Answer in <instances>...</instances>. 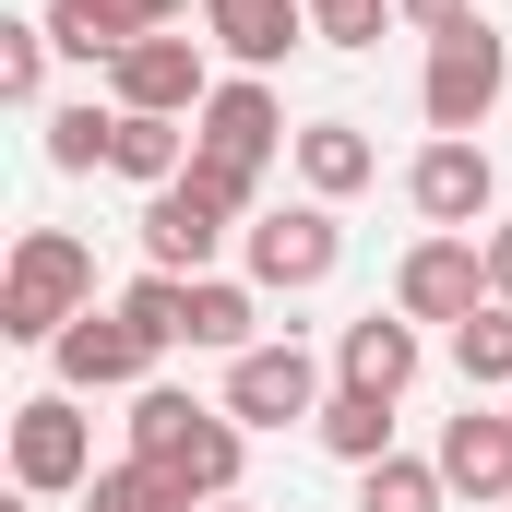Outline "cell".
<instances>
[{
  "label": "cell",
  "mask_w": 512,
  "mask_h": 512,
  "mask_svg": "<svg viewBox=\"0 0 512 512\" xmlns=\"http://www.w3.org/2000/svg\"><path fill=\"white\" fill-rule=\"evenodd\" d=\"M239 417L227 405H203V393H179V382H143L131 393V465H155L179 501L203 512V501H239Z\"/></svg>",
  "instance_id": "obj_1"
},
{
  "label": "cell",
  "mask_w": 512,
  "mask_h": 512,
  "mask_svg": "<svg viewBox=\"0 0 512 512\" xmlns=\"http://www.w3.org/2000/svg\"><path fill=\"white\" fill-rule=\"evenodd\" d=\"M274 143H298V131H286V108H274V84L239 72V84H215V96H203V120H191V179H203L227 215H251Z\"/></svg>",
  "instance_id": "obj_2"
},
{
  "label": "cell",
  "mask_w": 512,
  "mask_h": 512,
  "mask_svg": "<svg viewBox=\"0 0 512 512\" xmlns=\"http://www.w3.org/2000/svg\"><path fill=\"white\" fill-rule=\"evenodd\" d=\"M84 310H96V251L72 227H24L12 239V274H0V334L12 346H60Z\"/></svg>",
  "instance_id": "obj_3"
},
{
  "label": "cell",
  "mask_w": 512,
  "mask_h": 512,
  "mask_svg": "<svg viewBox=\"0 0 512 512\" xmlns=\"http://www.w3.org/2000/svg\"><path fill=\"white\" fill-rule=\"evenodd\" d=\"M501 96H512V36L489 24V12H477V24H453V36H429L417 108H429V131H441V143H477Z\"/></svg>",
  "instance_id": "obj_4"
},
{
  "label": "cell",
  "mask_w": 512,
  "mask_h": 512,
  "mask_svg": "<svg viewBox=\"0 0 512 512\" xmlns=\"http://www.w3.org/2000/svg\"><path fill=\"white\" fill-rule=\"evenodd\" d=\"M12 489H24V501L96 489V429H84L72 393H24V405H12Z\"/></svg>",
  "instance_id": "obj_5"
},
{
  "label": "cell",
  "mask_w": 512,
  "mask_h": 512,
  "mask_svg": "<svg viewBox=\"0 0 512 512\" xmlns=\"http://www.w3.org/2000/svg\"><path fill=\"white\" fill-rule=\"evenodd\" d=\"M203 48L215 36H143L108 60V108H143V120H203V96H215V72H203Z\"/></svg>",
  "instance_id": "obj_6"
},
{
  "label": "cell",
  "mask_w": 512,
  "mask_h": 512,
  "mask_svg": "<svg viewBox=\"0 0 512 512\" xmlns=\"http://www.w3.org/2000/svg\"><path fill=\"white\" fill-rule=\"evenodd\" d=\"M334 262H346L334 203H274V215H251V286L262 298H310Z\"/></svg>",
  "instance_id": "obj_7"
},
{
  "label": "cell",
  "mask_w": 512,
  "mask_h": 512,
  "mask_svg": "<svg viewBox=\"0 0 512 512\" xmlns=\"http://www.w3.org/2000/svg\"><path fill=\"white\" fill-rule=\"evenodd\" d=\"M393 310H405V322H477V310H489V251L429 227L417 251L393 262Z\"/></svg>",
  "instance_id": "obj_8"
},
{
  "label": "cell",
  "mask_w": 512,
  "mask_h": 512,
  "mask_svg": "<svg viewBox=\"0 0 512 512\" xmlns=\"http://www.w3.org/2000/svg\"><path fill=\"white\" fill-rule=\"evenodd\" d=\"M405 203H417L441 239H489V203H501V167H489V143H429V155L405 167Z\"/></svg>",
  "instance_id": "obj_9"
},
{
  "label": "cell",
  "mask_w": 512,
  "mask_h": 512,
  "mask_svg": "<svg viewBox=\"0 0 512 512\" xmlns=\"http://www.w3.org/2000/svg\"><path fill=\"white\" fill-rule=\"evenodd\" d=\"M227 227H239V215H227L203 179H167V191H143V274H215Z\"/></svg>",
  "instance_id": "obj_10"
},
{
  "label": "cell",
  "mask_w": 512,
  "mask_h": 512,
  "mask_svg": "<svg viewBox=\"0 0 512 512\" xmlns=\"http://www.w3.org/2000/svg\"><path fill=\"white\" fill-rule=\"evenodd\" d=\"M334 393L310 370V346H251V358H227V417L239 429H298V417H322Z\"/></svg>",
  "instance_id": "obj_11"
},
{
  "label": "cell",
  "mask_w": 512,
  "mask_h": 512,
  "mask_svg": "<svg viewBox=\"0 0 512 512\" xmlns=\"http://www.w3.org/2000/svg\"><path fill=\"white\" fill-rule=\"evenodd\" d=\"M48 358H60V393H143V370H155V346L131 334L120 298H108V310H84V322H72Z\"/></svg>",
  "instance_id": "obj_12"
},
{
  "label": "cell",
  "mask_w": 512,
  "mask_h": 512,
  "mask_svg": "<svg viewBox=\"0 0 512 512\" xmlns=\"http://www.w3.org/2000/svg\"><path fill=\"white\" fill-rule=\"evenodd\" d=\"M429 465H441V489H465V501H512V405H465Z\"/></svg>",
  "instance_id": "obj_13"
},
{
  "label": "cell",
  "mask_w": 512,
  "mask_h": 512,
  "mask_svg": "<svg viewBox=\"0 0 512 512\" xmlns=\"http://www.w3.org/2000/svg\"><path fill=\"white\" fill-rule=\"evenodd\" d=\"M167 24H179L167 0H48V36H60L72 60H96V72H108L120 48H143V36H167Z\"/></svg>",
  "instance_id": "obj_14"
},
{
  "label": "cell",
  "mask_w": 512,
  "mask_h": 512,
  "mask_svg": "<svg viewBox=\"0 0 512 512\" xmlns=\"http://www.w3.org/2000/svg\"><path fill=\"white\" fill-rule=\"evenodd\" d=\"M203 36H215L239 72H274V60L310 36V0H203Z\"/></svg>",
  "instance_id": "obj_15"
},
{
  "label": "cell",
  "mask_w": 512,
  "mask_h": 512,
  "mask_svg": "<svg viewBox=\"0 0 512 512\" xmlns=\"http://www.w3.org/2000/svg\"><path fill=\"white\" fill-rule=\"evenodd\" d=\"M334 370H346L358 393H393V405H405V382H417V322H405V310L346 322V334H334Z\"/></svg>",
  "instance_id": "obj_16"
},
{
  "label": "cell",
  "mask_w": 512,
  "mask_h": 512,
  "mask_svg": "<svg viewBox=\"0 0 512 512\" xmlns=\"http://www.w3.org/2000/svg\"><path fill=\"white\" fill-rule=\"evenodd\" d=\"M286 155H298L310 203H346V191H370V179H382V143H370L358 120H310L298 143H286Z\"/></svg>",
  "instance_id": "obj_17"
},
{
  "label": "cell",
  "mask_w": 512,
  "mask_h": 512,
  "mask_svg": "<svg viewBox=\"0 0 512 512\" xmlns=\"http://www.w3.org/2000/svg\"><path fill=\"white\" fill-rule=\"evenodd\" d=\"M108 167H120V179H143V191L191 179V120H143V108H120V143H108Z\"/></svg>",
  "instance_id": "obj_18"
},
{
  "label": "cell",
  "mask_w": 512,
  "mask_h": 512,
  "mask_svg": "<svg viewBox=\"0 0 512 512\" xmlns=\"http://www.w3.org/2000/svg\"><path fill=\"white\" fill-rule=\"evenodd\" d=\"M262 286H227V274H191V346H215V358H251L262 334Z\"/></svg>",
  "instance_id": "obj_19"
},
{
  "label": "cell",
  "mask_w": 512,
  "mask_h": 512,
  "mask_svg": "<svg viewBox=\"0 0 512 512\" xmlns=\"http://www.w3.org/2000/svg\"><path fill=\"white\" fill-rule=\"evenodd\" d=\"M310 429H322V453H346V465H382V453H393V393L334 382V405H322Z\"/></svg>",
  "instance_id": "obj_20"
},
{
  "label": "cell",
  "mask_w": 512,
  "mask_h": 512,
  "mask_svg": "<svg viewBox=\"0 0 512 512\" xmlns=\"http://www.w3.org/2000/svg\"><path fill=\"white\" fill-rule=\"evenodd\" d=\"M453 370H465V393H512V298H489L477 322H453Z\"/></svg>",
  "instance_id": "obj_21"
},
{
  "label": "cell",
  "mask_w": 512,
  "mask_h": 512,
  "mask_svg": "<svg viewBox=\"0 0 512 512\" xmlns=\"http://www.w3.org/2000/svg\"><path fill=\"white\" fill-rule=\"evenodd\" d=\"M108 143H120V108H96V96H84V108H48V167H60V179H96Z\"/></svg>",
  "instance_id": "obj_22"
},
{
  "label": "cell",
  "mask_w": 512,
  "mask_h": 512,
  "mask_svg": "<svg viewBox=\"0 0 512 512\" xmlns=\"http://www.w3.org/2000/svg\"><path fill=\"white\" fill-rule=\"evenodd\" d=\"M441 465H417V453H382V465H358V512H441Z\"/></svg>",
  "instance_id": "obj_23"
},
{
  "label": "cell",
  "mask_w": 512,
  "mask_h": 512,
  "mask_svg": "<svg viewBox=\"0 0 512 512\" xmlns=\"http://www.w3.org/2000/svg\"><path fill=\"white\" fill-rule=\"evenodd\" d=\"M48 48H60V36H48V12H36V24H0V96H12V108H36V96H48Z\"/></svg>",
  "instance_id": "obj_24"
},
{
  "label": "cell",
  "mask_w": 512,
  "mask_h": 512,
  "mask_svg": "<svg viewBox=\"0 0 512 512\" xmlns=\"http://www.w3.org/2000/svg\"><path fill=\"white\" fill-rule=\"evenodd\" d=\"M84 512H191L155 465H96V489H84Z\"/></svg>",
  "instance_id": "obj_25"
},
{
  "label": "cell",
  "mask_w": 512,
  "mask_h": 512,
  "mask_svg": "<svg viewBox=\"0 0 512 512\" xmlns=\"http://www.w3.org/2000/svg\"><path fill=\"white\" fill-rule=\"evenodd\" d=\"M382 24H405L393 0H334V12H310V36H322V48H382Z\"/></svg>",
  "instance_id": "obj_26"
},
{
  "label": "cell",
  "mask_w": 512,
  "mask_h": 512,
  "mask_svg": "<svg viewBox=\"0 0 512 512\" xmlns=\"http://www.w3.org/2000/svg\"><path fill=\"white\" fill-rule=\"evenodd\" d=\"M393 12H405L417 36H453V24H477V0H393Z\"/></svg>",
  "instance_id": "obj_27"
},
{
  "label": "cell",
  "mask_w": 512,
  "mask_h": 512,
  "mask_svg": "<svg viewBox=\"0 0 512 512\" xmlns=\"http://www.w3.org/2000/svg\"><path fill=\"white\" fill-rule=\"evenodd\" d=\"M477 251H489V298H512V215L489 227V239H477Z\"/></svg>",
  "instance_id": "obj_28"
},
{
  "label": "cell",
  "mask_w": 512,
  "mask_h": 512,
  "mask_svg": "<svg viewBox=\"0 0 512 512\" xmlns=\"http://www.w3.org/2000/svg\"><path fill=\"white\" fill-rule=\"evenodd\" d=\"M203 512H251V501H203Z\"/></svg>",
  "instance_id": "obj_29"
},
{
  "label": "cell",
  "mask_w": 512,
  "mask_h": 512,
  "mask_svg": "<svg viewBox=\"0 0 512 512\" xmlns=\"http://www.w3.org/2000/svg\"><path fill=\"white\" fill-rule=\"evenodd\" d=\"M310 12H334V0H310Z\"/></svg>",
  "instance_id": "obj_30"
},
{
  "label": "cell",
  "mask_w": 512,
  "mask_h": 512,
  "mask_svg": "<svg viewBox=\"0 0 512 512\" xmlns=\"http://www.w3.org/2000/svg\"><path fill=\"white\" fill-rule=\"evenodd\" d=\"M24 512H36V501H24Z\"/></svg>",
  "instance_id": "obj_31"
},
{
  "label": "cell",
  "mask_w": 512,
  "mask_h": 512,
  "mask_svg": "<svg viewBox=\"0 0 512 512\" xmlns=\"http://www.w3.org/2000/svg\"><path fill=\"white\" fill-rule=\"evenodd\" d=\"M501 512H512V501H501Z\"/></svg>",
  "instance_id": "obj_32"
}]
</instances>
